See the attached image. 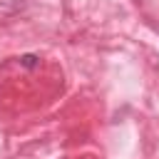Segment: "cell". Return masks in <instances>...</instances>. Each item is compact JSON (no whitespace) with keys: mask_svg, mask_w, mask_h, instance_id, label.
<instances>
[{"mask_svg":"<svg viewBox=\"0 0 159 159\" xmlns=\"http://www.w3.org/2000/svg\"><path fill=\"white\" fill-rule=\"evenodd\" d=\"M20 62H22L25 67H35V65H37V57H35V55H22Z\"/></svg>","mask_w":159,"mask_h":159,"instance_id":"6da1fadb","label":"cell"}]
</instances>
